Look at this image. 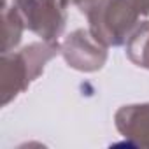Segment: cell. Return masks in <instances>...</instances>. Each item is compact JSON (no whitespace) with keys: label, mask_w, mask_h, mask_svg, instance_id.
Returning <instances> with one entry per match:
<instances>
[{"label":"cell","mask_w":149,"mask_h":149,"mask_svg":"<svg viewBox=\"0 0 149 149\" xmlns=\"http://www.w3.org/2000/svg\"><path fill=\"white\" fill-rule=\"evenodd\" d=\"M25 23L18 13V9L7 7L4 4V11H2V30H4V44H2V53H7L11 49H14L19 40H21V33H23Z\"/></svg>","instance_id":"obj_7"},{"label":"cell","mask_w":149,"mask_h":149,"mask_svg":"<svg viewBox=\"0 0 149 149\" xmlns=\"http://www.w3.org/2000/svg\"><path fill=\"white\" fill-rule=\"evenodd\" d=\"M84 14L93 37L107 47L126 44L140 18L132 0H98Z\"/></svg>","instance_id":"obj_2"},{"label":"cell","mask_w":149,"mask_h":149,"mask_svg":"<svg viewBox=\"0 0 149 149\" xmlns=\"http://www.w3.org/2000/svg\"><path fill=\"white\" fill-rule=\"evenodd\" d=\"M61 53L58 42H32L21 51L2 53V65H0V97L2 105H7L19 93H23L32 81H35L46 63Z\"/></svg>","instance_id":"obj_1"},{"label":"cell","mask_w":149,"mask_h":149,"mask_svg":"<svg viewBox=\"0 0 149 149\" xmlns=\"http://www.w3.org/2000/svg\"><path fill=\"white\" fill-rule=\"evenodd\" d=\"M61 2L68 7V6H74V7H77L81 9V13H86L95 2H98V0H61Z\"/></svg>","instance_id":"obj_8"},{"label":"cell","mask_w":149,"mask_h":149,"mask_svg":"<svg viewBox=\"0 0 149 149\" xmlns=\"http://www.w3.org/2000/svg\"><path fill=\"white\" fill-rule=\"evenodd\" d=\"M13 6L18 9L25 28L42 37V40L56 42L63 33L67 6L61 0H14Z\"/></svg>","instance_id":"obj_3"},{"label":"cell","mask_w":149,"mask_h":149,"mask_svg":"<svg viewBox=\"0 0 149 149\" xmlns=\"http://www.w3.org/2000/svg\"><path fill=\"white\" fill-rule=\"evenodd\" d=\"M118 132L135 146L149 147V104H135L121 107L116 116Z\"/></svg>","instance_id":"obj_5"},{"label":"cell","mask_w":149,"mask_h":149,"mask_svg":"<svg viewBox=\"0 0 149 149\" xmlns=\"http://www.w3.org/2000/svg\"><path fill=\"white\" fill-rule=\"evenodd\" d=\"M133 6L137 7V11L140 13V16H147L149 14V0H132Z\"/></svg>","instance_id":"obj_9"},{"label":"cell","mask_w":149,"mask_h":149,"mask_svg":"<svg viewBox=\"0 0 149 149\" xmlns=\"http://www.w3.org/2000/svg\"><path fill=\"white\" fill-rule=\"evenodd\" d=\"M61 56L72 68L81 72H95L100 70L107 61V46L97 40L90 30L79 28L67 35L61 42Z\"/></svg>","instance_id":"obj_4"},{"label":"cell","mask_w":149,"mask_h":149,"mask_svg":"<svg viewBox=\"0 0 149 149\" xmlns=\"http://www.w3.org/2000/svg\"><path fill=\"white\" fill-rule=\"evenodd\" d=\"M126 54L137 67L149 70V21L139 23L126 42Z\"/></svg>","instance_id":"obj_6"}]
</instances>
